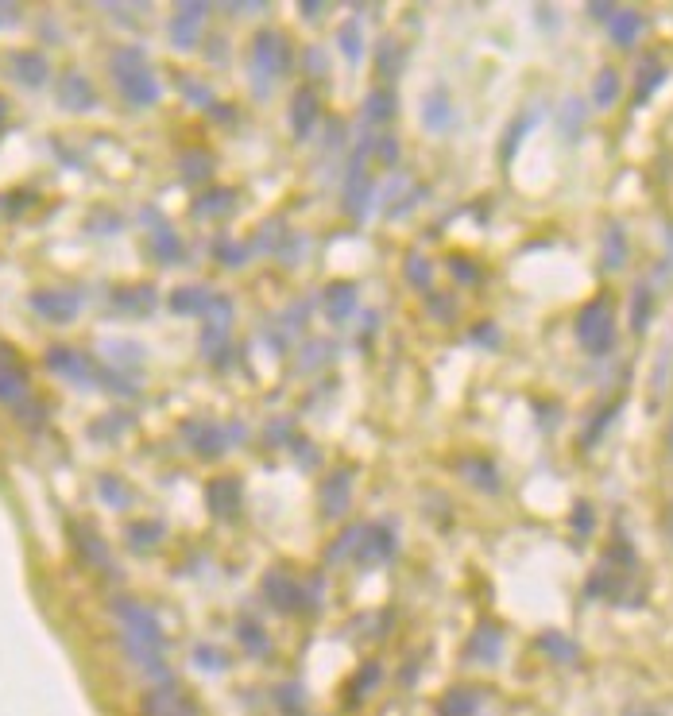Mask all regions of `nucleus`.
I'll return each instance as SVG.
<instances>
[{
	"instance_id": "nucleus-1",
	"label": "nucleus",
	"mask_w": 673,
	"mask_h": 716,
	"mask_svg": "<svg viewBox=\"0 0 673 716\" xmlns=\"http://www.w3.org/2000/svg\"><path fill=\"white\" fill-rule=\"evenodd\" d=\"M113 612H117L120 627H124V651L132 655V662L144 666L155 682L171 686V682H167V666H163V647H167V643H163L159 620L147 612L144 604H136V600H128V597L113 600Z\"/></svg>"
},
{
	"instance_id": "nucleus-2",
	"label": "nucleus",
	"mask_w": 673,
	"mask_h": 716,
	"mask_svg": "<svg viewBox=\"0 0 673 716\" xmlns=\"http://www.w3.org/2000/svg\"><path fill=\"white\" fill-rule=\"evenodd\" d=\"M113 78H117L120 93H124V101H132V105H155L159 101V82H155V74L147 70V59L144 51H136V47H120L117 55H113Z\"/></svg>"
},
{
	"instance_id": "nucleus-3",
	"label": "nucleus",
	"mask_w": 673,
	"mask_h": 716,
	"mask_svg": "<svg viewBox=\"0 0 673 716\" xmlns=\"http://www.w3.org/2000/svg\"><path fill=\"white\" fill-rule=\"evenodd\" d=\"M577 341H581V349L592 353V357H604L608 349H612L615 341V306L608 295H600V299H592L577 314Z\"/></svg>"
},
{
	"instance_id": "nucleus-4",
	"label": "nucleus",
	"mask_w": 673,
	"mask_h": 716,
	"mask_svg": "<svg viewBox=\"0 0 673 716\" xmlns=\"http://www.w3.org/2000/svg\"><path fill=\"white\" fill-rule=\"evenodd\" d=\"M291 62V43L279 31H256V39H252V74L260 82V93H264V82H275L279 74H287Z\"/></svg>"
},
{
	"instance_id": "nucleus-5",
	"label": "nucleus",
	"mask_w": 673,
	"mask_h": 716,
	"mask_svg": "<svg viewBox=\"0 0 673 716\" xmlns=\"http://www.w3.org/2000/svg\"><path fill=\"white\" fill-rule=\"evenodd\" d=\"M0 403H4V407H12L16 415L31 418V422H39V418H43V411L31 403L28 372L20 368V360L8 357V353H0Z\"/></svg>"
},
{
	"instance_id": "nucleus-6",
	"label": "nucleus",
	"mask_w": 673,
	"mask_h": 716,
	"mask_svg": "<svg viewBox=\"0 0 673 716\" xmlns=\"http://www.w3.org/2000/svg\"><path fill=\"white\" fill-rule=\"evenodd\" d=\"M391 554H395V531L387 523L360 527V538H356V562L360 566H380Z\"/></svg>"
},
{
	"instance_id": "nucleus-7",
	"label": "nucleus",
	"mask_w": 673,
	"mask_h": 716,
	"mask_svg": "<svg viewBox=\"0 0 673 716\" xmlns=\"http://www.w3.org/2000/svg\"><path fill=\"white\" fill-rule=\"evenodd\" d=\"M47 368L59 372V376H66V380H74V384H97V380H101L97 364H93L89 357H82L78 349H66V345L47 349Z\"/></svg>"
},
{
	"instance_id": "nucleus-8",
	"label": "nucleus",
	"mask_w": 673,
	"mask_h": 716,
	"mask_svg": "<svg viewBox=\"0 0 673 716\" xmlns=\"http://www.w3.org/2000/svg\"><path fill=\"white\" fill-rule=\"evenodd\" d=\"M31 306H35V314H43L47 322H74L78 318V295H70V291H35L31 295Z\"/></svg>"
},
{
	"instance_id": "nucleus-9",
	"label": "nucleus",
	"mask_w": 673,
	"mask_h": 716,
	"mask_svg": "<svg viewBox=\"0 0 673 716\" xmlns=\"http://www.w3.org/2000/svg\"><path fill=\"white\" fill-rule=\"evenodd\" d=\"M70 535H74V546H78V558L93 569H113V558H109V546H105V538L97 535L89 523H74L70 527Z\"/></svg>"
},
{
	"instance_id": "nucleus-10",
	"label": "nucleus",
	"mask_w": 673,
	"mask_h": 716,
	"mask_svg": "<svg viewBox=\"0 0 673 716\" xmlns=\"http://www.w3.org/2000/svg\"><path fill=\"white\" fill-rule=\"evenodd\" d=\"M205 28V4H178L171 20V43L175 47H194Z\"/></svg>"
},
{
	"instance_id": "nucleus-11",
	"label": "nucleus",
	"mask_w": 673,
	"mask_h": 716,
	"mask_svg": "<svg viewBox=\"0 0 673 716\" xmlns=\"http://www.w3.org/2000/svg\"><path fill=\"white\" fill-rule=\"evenodd\" d=\"M8 74L20 82V86H28V90H39V86H47V78H51V66L43 55H35V51H16L12 62H8Z\"/></svg>"
},
{
	"instance_id": "nucleus-12",
	"label": "nucleus",
	"mask_w": 673,
	"mask_h": 716,
	"mask_svg": "<svg viewBox=\"0 0 673 716\" xmlns=\"http://www.w3.org/2000/svg\"><path fill=\"white\" fill-rule=\"evenodd\" d=\"M144 716H198L175 686H159L144 697Z\"/></svg>"
},
{
	"instance_id": "nucleus-13",
	"label": "nucleus",
	"mask_w": 673,
	"mask_h": 716,
	"mask_svg": "<svg viewBox=\"0 0 673 716\" xmlns=\"http://www.w3.org/2000/svg\"><path fill=\"white\" fill-rule=\"evenodd\" d=\"M205 504L217 519H233L236 508H240V480L236 477H221L205 488Z\"/></svg>"
},
{
	"instance_id": "nucleus-14",
	"label": "nucleus",
	"mask_w": 673,
	"mask_h": 716,
	"mask_svg": "<svg viewBox=\"0 0 673 716\" xmlns=\"http://www.w3.org/2000/svg\"><path fill=\"white\" fill-rule=\"evenodd\" d=\"M322 117V97L314 86H302V90L294 93V105H291V128L298 136H310V128L318 124Z\"/></svg>"
},
{
	"instance_id": "nucleus-15",
	"label": "nucleus",
	"mask_w": 673,
	"mask_h": 716,
	"mask_svg": "<svg viewBox=\"0 0 673 716\" xmlns=\"http://www.w3.org/2000/svg\"><path fill=\"white\" fill-rule=\"evenodd\" d=\"M352 469H341V473H333V477L325 480L322 488V511L329 519H337V515H345L349 511V500H352Z\"/></svg>"
},
{
	"instance_id": "nucleus-16",
	"label": "nucleus",
	"mask_w": 673,
	"mask_h": 716,
	"mask_svg": "<svg viewBox=\"0 0 673 716\" xmlns=\"http://www.w3.org/2000/svg\"><path fill=\"white\" fill-rule=\"evenodd\" d=\"M264 597L279 608V612H298L302 608V585L283 577V573H271L264 577Z\"/></svg>"
},
{
	"instance_id": "nucleus-17",
	"label": "nucleus",
	"mask_w": 673,
	"mask_h": 716,
	"mask_svg": "<svg viewBox=\"0 0 673 716\" xmlns=\"http://www.w3.org/2000/svg\"><path fill=\"white\" fill-rule=\"evenodd\" d=\"M422 120H426L430 132H445L453 124V101H449V93L441 90V86L422 97Z\"/></svg>"
},
{
	"instance_id": "nucleus-18",
	"label": "nucleus",
	"mask_w": 673,
	"mask_h": 716,
	"mask_svg": "<svg viewBox=\"0 0 673 716\" xmlns=\"http://www.w3.org/2000/svg\"><path fill=\"white\" fill-rule=\"evenodd\" d=\"M186 442L194 446V453H202V457H217V453L225 449V434H221V426H213V422H186Z\"/></svg>"
},
{
	"instance_id": "nucleus-19",
	"label": "nucleus",
	"mask_w": 673,
	"mask_h": 716,
	"mask_svg": "<svg viewBox=\"0 0 673 716\" xmlns=\"http://www.w3.org/2000/svg\"><path fill=\"white\" fill-rule=\"evenodd\" d=\"M59 101L66 109L82 113V109H93V105H97V93H93V86H89L82 74H66L59 86Z\"/></svg>"
},
{
	"instance_id": "nucleus-20",
	"label": "nucleus",
	"mask_w": 673,
	"mask_h": 716,
	"mask_svg": "<svg viewBox=\"0 0 673 716\" xmlns=\"http://www.w3.org/2000/svg\"><path fill=\"white\" fill-rule=\"evenodd\" d=\"M368 202H372V179L360 171V163L352 167L349 175V186H345V209H349L352 217H364L368 213Z\"/></svg>"
},
{
	"instance_id": "nucleus-21",
	"label": "nucleus",
	"mask_w": 673,
	"mask_h": 716,
	"mask_svg": "<svg viewBox=\"0 0 673 716\" xmlns=\"http://www.w3.org/2000/svg\"><path fill=\"white\" fill-rule=\"evenodd\" d=\"M643 28H646V20L639 12H631V8H619L612 16V24H608V31H612V39L619 47H631V43L643 35Z\"/></svg>"
},
{
	"instance_id": "nucleus-22",
	"label": "nucleus",
	"mask_w": 673,
	"mask_h": 716,
	"mask_svg": "<svg viewBox=\"0 0 673 716\" xmlns=\"http://www.w3.org/2000/svg\"><path fill=\"white\" fill-rule=\"evenodd\" d=\"M666 74H670V70H666V62L658 59V55L643 59V66H639V86H635V105H643L646 97L666 82Z\"/></svg>"
},
{
	"instance_id": "nucleus-23",
	"label": "nucleus",
	"mask_w": 673,
	"mask_h": 716,
	"mask_svg": "<svg viewBox=\"0 0 673 716\" xmlns=\"http://www.w3.org/2000/svg\"><path fill=\"white\" fill-rule=\"evenodd\" d=\"M233 206H236L233 190H225V186H213V190H205L202 198L194 202V213H198V217H221V213H229Z\"/></svg>"
},
{
	"instance_id": "nucleus-24",
	"label": "nucleus",
	"mask_w": 673,
	"mask_h": 716,
	"mask_svg": "<svg viewBox=\"0 0 673 716\" xmlns=\"http://www.w3.org/2000/svg\"><path fill=\"white\" fill-rule=\"evenodd\" d=\"M395 93H391V86H380V90L368 93V101H364V117L372 120V124H387V120L395 117Z\"/></svg>"
},
{
	"instance_id": "nucleus-25",
	"label": "nucleus",
	"mask_w": 673,
	"mask_h": 716,
	"mask_svg": "<svg viewBox=\"0 0 673 716\" xmlns=\"http://www.w3.org/2000/svg\"><path fill=\"white\" fill-rule=\"evenodd\" d=\"M461 473L480 488V492H496L499 488V473L492 461H484V457H469V461H461Z\"/></svg>"
},
{
	"instance_id": "nucleus-26",
	"label": "nucleus",
	"mask_w": 673,
	"mask_h": 716,
	"mask_svg": "<svg viewBox=\"0 0 673 716\" xmlns=\"http://www.w3.org/2000/svg\"><path fill=\"white\" fill-rule=\"evenodd\" d=\"M352 306H356V287L352 283H333L329 291H325V310H329V318H349Z\"/></svg>"
},
{
	"instance_id": "nucleus-27",
	"label": "nucleus",
	"mask_w": 673,
	"mask_h": 716,
	"mask_svg": "<svg viewBox=\"0 0 673 716\" xmlns=\"http://www.w3.org/2000/svg\"><path fill=\"white\" fill-rule=\"evenodd\" d=\"M171 310L175 314H205L209 310V291L205 287H178L171 295Z\"/></svg>"
},
{
	"instance_id": "nucleus-28",
	"label": "nucleus",
	"mask_w": 673,
	"mask_h": 716,
	"mask_svg": "<svg viewBox=\"0 0 673 716\" xmlns=\"http://www.w3.org/2000/svg\"><path fill=\"white\" fill-rule=\"evenodd\" d=\"M472 658H480V662H496L499 658V631L492 624H484V627H476V635H472Z\"/></svg>"
},
{
	"instance_id": "nucleus-29",
	"label": "nucleus",
	"mask_w": 673,
	"mask_h": 716,
	"mask_svg": "<svg viewBox=\"0 0 673 716\" xmlns=\"http://www.w3.org/2000/svg\"><path fill=\"white\" fill-rule=\"evenodd\" d=\"M236 639H240L252 655H267V651H271V639H267V631L256 624V620H240V624H236Z\"/></svg>"
},
{
	"instance_id": "nucleus-30",
	"label": "nucleus",
	"mask_w": 673,
	"mask_h": 716,
	"mask_svg": "<svg viewBox=\"0 0 673 716\" xmlns=\"http://www.w3.org/2000/svg\"><path fill=\"white\" fill-rule=\"evenodd\" d=\"M623 260H627V240H623V229L612 225V229H608V240H604V268L608 271L623 268Z\"/></svg>"
},
{
	"instance_id": "nucleus-31",
	"label": "nucleus",
	"mask_w": 673,
	"mask_h": 716,
	"mask_svg": "<svg viewBox=\"0 0 673 716\" xmlns=\"http://www.w3.org/2000/svg\"><path fill=\"white\" fill-rule=\"evenodd\" d=\"M592 97H596V105H615V97H619V74H615L612 66H604L600 74H596V90H592Z\"/></svg>"
},
{
	"instance_id": "nucleus-32",
	"label": "nucleus",
	"mask_w": 673,
	"mask_h": 716,
	"mask_svg": "<svg viewBox=\"0 0 673 716\" xmlns=\"http://www.w3.org/2000/svg\"><path fill=\"white\" fill-rule=\"evenodd\" d=\"M476 713V693L472 689H453L441 705V716H472Z\"/></svg>"
},
{
	"instance_id": "nucleus-33",
	"label": "nucleus",
	"mask_w": 673,
	"mask_h": 716,
	"mask_svg": "<svg viewBox=\"0 0 673 716\" xmlns=\"http://www.w3.org/2000/svg\"><path fill=\"white\" fill-rule=\"evenodd\" d=\"M159 538H163V523H132V527H128L132 550H147V546H155Z\"/></svg>"
},
{
	"instance_id": "nucleus-34",
	"label": "nucleus",
	"mask_w": 673,
	"mask_h": 716,
	"mask_svg": "<svg viewBox=\"0 0 673 716\" xmlns=\"http://www.w3.org/2000/svg\"><path fill=\"white\" fill-rule=\"evenodd\" d=\"M650 310H654V302H650V287L639 283V287H635V306H631V326H635V333H643L646 329V322H650Z\"/></svg>"
},
{
	"instance_id": "nucleus-35",
	"label": "nucleus",
	"mask_w": 673,
	"mask_h": 716,
	"mask_svg": "<svg viewBox=\"0 0 673 716\" xmlns=\"http://www.w3.org/2000/svg\"><path fill=\"white\" fill-rule=\"evenodd\" d=\"M178 163H182V175H186L190 182H202L205 175H209V159H205V151H186Z\"/></svg>"
},
{
	"instance_id": "nucleus-36",
	"label": "nucleus",
	"mask_w": 673,
	"mask_h": 716,
	"mask_svg": "<svg viewBox=\"0 0 673 716\" xmlns=\"http://www.w3.org/2000/svg\"><path fill=\"white\" fill-rule=\"evenodd\" d=\"M542 651L561 658V662H573L577 658V643H569L565 635H542Z\"/></svg>"
},
{
	"instance_id": "nucleus-37",
	"label": "nucleus",
	"mask_w": 673,
	"mask_h": 716,
	"mask_svg": "<svg viewBox=\"0 0 673 716\" xmlns=\"http://www.w3.org/2000/svg\"><path fill=\"white\" fill-rule=\"evenodd\" d=\"M337 39H341V51H345V59H349V62L360 59L364 43H360V24H356V20H349V24L341 28V35H337Z\"/></svg>"
},
{
	"instance_id": "nucleus-38",
	"label": "nucleus",
	"mask_w": 673,
	"mask_h": 716,
	"mask_svg": "<svg viewBox=\"0 0 673 716\" xmlns=\"http://www.w3.org/2000/svg\"><path fill=\"white\" fill-rule=\"evenodd\" d=\"M561 124H565V136H577V132H581V124H585V105H581L577 97H569V101H565V109H561Z\"/></svg>"
},
{
	"instance_id": "nucleus-39",
	"label": "nucleus",
	"mask_w": 673,
	"mask_h": 716,
	"mask_svg": "<svg viewBox=\"0 0 673 716\" xmlns=\"http://www.w3.org/2000/svg\"><path fill=\"white\" fill-rule=\"evenodd\" d=\"M151 248H155V256H159L163 264H171V260H178V256H182V244H178V237H175V233H167V229L151 240Z\"/></svg>"
},
{
	"instance_id": "nucleus-40",
	"label": "nucleus",
	"mask_w": 673,
	"mask_h": 716,
	"mask_svg": "<svg viewBox=\"0 0 673 716\" xmlns=\"http://www.w3.org/2000/svg\"><path fill=\"white\" fill-rule=\"evenodd\" d=\"M619 407H623V403H612V407H604L600 415L592 418V430H585V446H596V442H600V434H604V430H608V422L619 415Z\"/></svg>"
},
{
	"instance_id": "nucleus-41",
	"label": "nucleus",
	"mask_w": 673,
	"mask_h": 716,
	"mask_svg": "<svg viewBox=\"0 0 673 716\" xmlns=\"http://www.w3.org/2000/svg\"><path fill=\"white\" fill-rule=\"evenodd\" d=\"M124 484L120 480H113V477H101V496H105V504H113V508H124L132 496L128 492H120Z\"/></svg>"
},
{
	"instance_id": "nucleus-42",
	"label": "nucleus",
	"mask_w": 673,
	"mask_h": 716,
	"mask_svg": "<svg viewBox=\"0 0 673 716\" xmlns=\"http://www.w3.org/2000/svg\"><path fill=\"white\" fill-rule=\"evenodd\" d=\"M407 271H410V283H414V287H430V260L407 256Z\"/></svg>"
},
{
	"instance_id": "nucleus-43",
	"label": "nucleus",
	"mask_w": 673,
	"mask_h": 716,
	"mask_svg": "<svg viewBox=\"0 0 673 716\" xmlns=\"http://www.w3.org/2000/svg\"><path fill=\"white\" fill-rule=\"evenodd\" d=\"M530 128H534V117H523L515 128H511V132H507V140H503V159H511V155H515V144L523 140V132H530Z\"/></svg>"
},
{
	"instance_id": "nucleus-44",
	"label": "nucleus",
	"mask_w": 673,
	"mask_h": 716,
	"mask_svg": "<svg viewBox=\"0 0 673 716\" xmlns=\"http://www.w3.org/2000/svg\"><path fill=\"white\" fill-rule=\"evenodd\" d=\"M194 662H198V666H209V670H225L229 658L221 655V651H213V647H198V651H194Z\"/></svg>"
},
{
	"instance_id": "nucleus-45",
	"label": "nucleus",
	"mask_w": 673,
	"mask_h": 716,
	"mask_svg": "<svg viewBox=\"0 0 673 716\" xmlns=\"http://www.w3.org/2000/svg\"><path fill=\"white\" fill-rule=\"evenodd\" d=\"M573 527H577V531H592V508H588V504H577V511H573Z\"/></svg>"
},
{
	"instance_id": "nucleus-46",
	"label": "nucleus",
	"mask_w": 673,
	"mask_h": 716,
	"mask_svg": "<svg viewBox=\"0 0 673 716\" xmlns=\"http://www.w3.org/2000/svg\"><path fill=\"white\" fill-rule=\"evenodd\" d=\"M217 256H221L225 264H240V260H244V248H233V244L221 240V244H217Z\"/></svg>"
},
{
	"instance_id": "nucleus-47",
	"label": "nucleus",
	"mask_w": 673,
	"mask_h": 716,
	"mask_svg": "<svg viewBox=\"0 0 673 716\" xmlns=\"http://www.w3.org/2000/svg\"><path fill=\"white\" fill-rule=\"evenodd\" d=\"M453 268H457V279H461V283H476V279H480L469 260H453Z\"/></svg>"
},
{
	"instance_id": "nucleus-48",
	"label": "nucleus",
	"mask_w": 673,
	"mask_h": 716,
	"mask_svg": "<svg viewBox=\"0 0 673 716\" xmlns=\"http://www.w3.org/2000/svg\"><path fill=\"white\" fill-rule=\"evenodd\" d=\"M615 12H619L615 4H588V16H596V20H608V24H612Z\"/></svg>"
},
{
	"instance_id": "nucleus-49",
	"label": "nucleus",
	"mask_w": 673,
	"mask_h": 716,
	"mask_svg": "<svg viewBox=\"0 0 673 716\" xmlns=\"http://www.w3.org/2000/svg\"><path fill=\"white\" fill-rule=\"evenodd\" d=\"M380 159H383V163H395V159H399V144H395L391 136H387V140H380Z\"/></svg>"
},
{
	"instance_id": "nucleus-50",
	"label": "nucleus",
	"mask_w": 673,
	"mask_h": 716,
	"mask_svg": "<svg viewBox=\"0 0 673 716\" xmlns=\"http://www.w3.org/2000/svg\"><path fill=\"white\" fill-rule=\"evenodd\" d=\"M8 117V101H4V97H0V120Z\"/></svg>"
},
{
	"instance_id": "nucleus-51",
	"label": "nucleus",
	"mask_w": 673,
	"mask_h": 716,
	"mask_svg": "<svg viewBox=\"0 0 673 716\" xmlns=\"http://www.w3.org/2000/svg\"><path fill=\"white\" fill-rule=\"evenodd\" d=\"M666 442H670V457H673V418H670V438H666Z\"/></svg>"
},
{
	"instance_id": "nucleus-52",
	"label": "nucleus",
	"mask_w": 673,
	"mask_h": 716,
	"mask_svg": "<svg viewBox=\"0 0 673 716\" xmlns=\"http://www.w3.org/2000/svg\"><path fill=\"white\" fill-rule=\"evenodd\" d=\"M670 531H673V511H670Z\"/></svg>"
}]
</instances>
